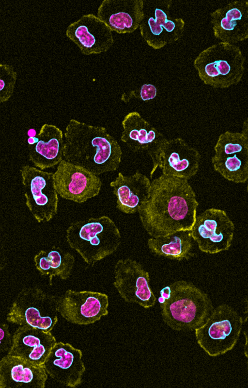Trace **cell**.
Returning <instances> with one entry per match:
<instances>
[{"label":"cell","instance_id":"e0dca14e","mask_svg":"<svg viewBox=\"0 0 248 388\" xmlns=\"http://www.w3.org/2000/svg\"><path fill=\"white\" fill-rule=\"evenodd\" d=\"M171 1H168L163 9L156 7L154 17L144 12L143 18L139 26L140 33L148 46L159 50L175 42L183 35L185 26L184 20L170 16L169 9Z\"/></svg>","mask_w":248,"mask_h":388},{"label":"cell","instance_id":"d6986e66","mask_svg":"<svg viewBox=\"0 0 248 388\" xmlns=\"http://www.w3.org/2000/svg\"><path fill=\"white\" fill-rule=\"evenodd\" d=\"M56 342L51 332L28 325L20 326L12 337L8 354L23 359L37 366H42Z\"/></svg>","mask_w":248,"mask_h":388},{"label":"cell","instance_id":"cb8c5ba5","mask_svg":"<svg viewBox=\"0 0 248 388\" xmlns=\"http://www.w3.org/2000/svg\"><path fill=\"white\" fill-rule=\"evenodd\" d=\"M122 125L123 131L121 139L134 152H147L149 154L165 138L137 112L128 113Z\"/></svg>","mask_w":248,"mask_h":388},{"label":"cell","instance_id":"8992f818","mask_svg":"<svg viewBox=\"0 0 248 388\" xmlns=\"http://www.w3.org/2000/svg\"><path fill=\"white\" fill-rule=\"evenodd\" d=\"M243 325L240 314L232 306L222 304L194 330L197 343L211 357L223 355L236 345Z\"/></svg>","mask_w":248,"mask_h":388},{"label":"cell","instance_id":"484cf974","mask_svg":"<svg viewBox=\"0 0 248 388\" xmlns=\"http://www.w3.org/2000/svg\"><path fill=\"white\" fill-rule=\"evenodd\" d=\"M147 246L154 254L171 260L182 261L194 254L189 231L179 232L163 237H151L148 239Z\"/></svg>","mask_w":248,"mask_h":388},{"label":"cell","instance_id":"3957f363","mask_svg":"<svg viewBox=\"0 0 248 388\" xmlns=\"http://www.w3.org/2000/svg\"><path fill=\"white\" fill-rule=\"evenodd\" d=\"M164 323L173 330H194L214 308L209 295L186 280H178L163 287L158 298Z\"/></svg>","mask_w":248,"mask_h":388},{"label":"cell","instance_id":"6da1fadb","mask_svg":"<svg viewBox=\"0 0 248 388\" xmlns=\"http://www.w3.org/2000/svg\"><path fill=\"white\" fill-rule=\"evenodd\" d=\"M198 205L187 180L162 174L151 182L148 197L138 212L147 233L156 238L189 231Z\"/></svg>","mask_w":248,"mask_h":388},{"label":"cell","instance_id":"f546056e","mask_svg":"<svg viewBox=\"0 0 248 388\" xmlns=\"http://www.w3.org/2000/svg\"><path fill=\"white\" fill-rule=\"evenodd\" d=\"M6 266V259L4 254L0 251V272Z\"/></svg>","mask_w":248,"mask_h":388},{"label":"cell","instance_id":"52a82bcc","mask_svg":"<svg viewBox=\"0 0 248 388\" xmlns=\"http://www.w3.org/2000/svg\"><path fill=\"white\" fill-rule=\"evenodd\" d=\"M58 299L40 288H25L12 304L6 320L20 326L28 325L51 332L58 320Z\"/></svg>","mask_w":248,"mask_h":388},{"label":"cell","instance_id":"7a4b0ae2","mask_svg":"<svg viewBox=\"0 0 248 388\" xmlns=\"http://www.w3.org/2000/svg\"><path fill=\"white\" fill-rule=\"evenodd\" d=\"M63 157L96 175L117 170L122 151L104 127L70 120L64 133Z\"/></svg>","mask_w":248,"mask_h":388},{"label":"cell","instance_id":"277c9868","mask_svg":"<svg viewBox=\"0 0 248 388\" xmlns=\"http://www.w3.org/2000/svg\"><path fill=\"white\" fill-rule=\"evenodd\" d=\"M66 239L70 248L90 266L113 254L121 243L118 226L107 216L72 222L66 229Z\"/></svg>","mask_w":248,"mask_h":388},{"label":"cell","instance_id":"603a6c76","mask_svg":"<svg viewBox=\"0 0 248 388\" xmlns=\"http://www.w3.org/2000/svg\"><path fill=\"white\" fill-rule=\"evenodd\" d=\"M150 185L149 178L138 171L130 176L119 172L110 183L117 199L116 207L127 214L137 212L148 197Z\"/></svg>","mask_w":248,"mask_h":388},{"label":"cell","instance_id":"f1b7e54d","mask_svg":"<svg viewBox=\"0 0 248 388\" xmlns=\"http://www.w3.org/2000/svg\"><path fill=\"white\" fill-rule=\"evenodd\" d=\"M12 337L9 325L0 323V353L8 352L12 346Z\"/></svg>","mask_w":248,"mask_h":388},{"label":"cell","instance_id":"30bf717a","mask_svg":"<svg viewBox=\"0 0 248 388\" xmlns=\"http://www.w3.org/2000/svg\"><path fill=\"white\" fill-rule=\"evenodd\" d=\"M212 158L214 170L236 184L248 179V135L227 131L219 136Z\"/></svg>","mask_w":248,"mask_h":388},{"label":"cell","instance_id":"9a60e30c","mask_svg":"<svg viewBox=\"0 0 248 388\" xmlns=\"http://www.w3.org/2000/svg\"><path fill=\"white\" fill-rule=\"evenodd\" d=\"M82 357L80 349L68 343L56 342L42 366L55 381L75 388L81 383L85 371Z\"/></svg>","mask_w":248,"mask_h":388},{"label":"cell","instance_id":"83f0119b","mask_svg":"<svg viewBox=\"0 0 248 388\" xmlns=\"http://www.w3.org/2000/svg\"><path fill=\"white\" fill-rule=\"evenodd\" d=\"M157 93L156 87L152 84H144L140 90H133L129 93H124L122 96V100L125 102H128L132 98H139L146 101L154 99Z\"/></svg>","mask_w":248,"mask_h":388},{"label":"cell","instance_id":"4dcf8cb0","mask_svg":"<svg viewBox=\"0 0 248 388\" xmlns=\"http://www.w3.org/2000/svg\"><path fill=\"white\" fill-rule=\"evenodd\" d=\"M248 120L246 119L244 122L243 128L242 133L245 135H248Z\"/></svg>","mask_w":248,"mask_h":388},{"label":"cell","instance_id":"7402d4cb","mask_svg":"<svg viewBox=\"0 0 248 388\" xmlns=\"http://www.w3.org/2000/svg\"><path fill=\"white\" fill-rule=\"evenodd\" d=\"M47 379L43 366L9 354L0 360V388H44Z\"/></svg>","mask_w":248,"mask_h":388},{"label":"cell","instance_id":"4316f807","mask_svg":"<svg viewBox=\"0 0 248 388\" xmlns=\"http://www.w3.org/2000/svg\"><path fill=\"white\" fill-rule=\"evenodd\" d=\"M17 79V73L11 65L0 64V103L12 97Z\"/></svg>","mask_w":248,"mask_h":388},{"label":"cell","instance_id":"44dd1931","mask_svg":"<svg viewBox=\"0 0 248 388\" xmlns=\"http://www.w3.org/2000/svg\"><path fill=\"white\" fill-rule=\"evenodd\" d=\"M143 17L142 0H104L97 10V17L112 32L120 34L134 32Z\"/></svg>","mask_w":248,"mask_h":388},{"label":"cell","instance_id":"ba28073f","mask_svg":"<svg viewBox=\"0 0 248 388\" xmlns=\"http://www.w3.org/2000/svg\"><path fill=\"white\" fill-rule=\"evenodd\" d=\"M20 172L29 211L38 222L50 221L57 213L59 202L53 173L29 165L22 166Z\"/></svg>","mask_w":248,"mask_h":388},{"label":"cell","instance_id":"4fadbf2b","mask_svg":"<svg viewBox=\"0 0 248 388\" xmlns=\"http://www.w3.org/2000/svg\"><path fill=\"white\" fill-rule=\"evenodd\" d=\"M108 298L99 292L66 290L58 297V313L67 321L78 325H88L108 315Z\"/></svg>","mask_w":248,"mask_h":388},{"label":"cell","instance_id":"2e32d148","mask_svg":"<svg viewBox=\"0 0 248 388\" xmlns=\"http://www.w3.org/2000/svg\"><path fill=\"white\" fill-rule=\"evenodd\" d=\"M66 35L87 55L106 52L114 43L111 30L93 14L84 15L71 23Z\"/></svg>","mask_w":248,"mask_h":388},{"label":"cell","instance_id":"7c38bea8","mask_svg":"<svg viewBox=\"0 0 248 388\" xmlns=\"http://www.w3.org/2000/svg\"><path fill=\"white\" fill-rule=\"evenodd\" d=\"M114 274L113 286L125 302L145 309L155 305L156 298L150 286L149 274L140 263L130 258L119 259Z\"/></svg>","mask_w":248,"mask_h":388},{"label":"cell","instance_id":"d4e9b609","mask_svg":"<svg viewBox=\"0 0 248 388\" xmlns=\"http://www.w3.org/2000/svg\"><path fill=\"white\" fill-rule=\"evenodd\" d=\"M33 260L40 274L48 277L50 285L54 277L62 280L68 279L75 264L73 254L57 246L41 250L35 255Z\"/></svg>","mask_w":248,"mask_h":388},{"label":"cell","instance_id":"9c48e42d","mask_svg":"<svg viewBox=\"0 0 248 388\" xmlns=\"http://www.w3.org/2000/svg\"><path fill=\"white\" fill-rule=\"evenodd\" d=\"M149 155L153 163L151 178L159 169L163 175L187 180L197 173L201 157L196 149L180 137L165 138Z\"/></svg>","mask_w":248,"mask_h":388},{"label":"cell","instance_id":"5bb4252c","mask_svg":"<svg viewBox=\"0 0 248 388\" xmlns=\"http://www.w3.org/2000/svg\"><path fill=\"white\" fill-rule=\"evenodd\" d=\"M58 165L53 179L62 198L81 203L99 194L102 182L98 175L64 159Z\"/></svg>","mask_w":248,"mask_h":388},{"label":"cell","instance_id":"5b68a950","mask_svg":"<svg viewBox=\"0 0 248 388\" xmlns=\"http://www.w3.org/2000/svg\"><path fill=\"white\" fill-rule=\"evenodd\" d=\"M245 57L235 44L219 42L202 51L194 61L201 80L215 88L239 83L245 70Z\"/></svg>","mask_w":248,"mask_h":388},{"label":"cell","instance_id":"ffe728a7","mask_svg":"<svg viewBox=\"0 0 248 388\" xmlns=\"http://www.w3.org/2000/svg\"><path fill=\"white\" fill-rule=\"evenodd\" d=\"M27 142L29 159L38 169L53 167L62 160L63 133L56 126L43 124L37 134L29 136Z\"/></svg>","mask_w":248,"mask_h":388},{"label":"cell","instance_id":"ac0fdd59","mask_svg":"<svg viewBox=\"0 0 248 388\" xmlns=\"http://www.w3.org/2000/svg\"><path fill=\"white\" fill-rule=\"evenodd\" d=\"M214 36L221 42L234 44L248 37V1H232L210 14Z\"/></svg>","mask_w":248,"mask_h":388},{"label":"cell","instance_id":"8fae6325","mask_svg":"<svg viewBox=\"0 0 248 388\" xmlns=\"http://www.w3.org/2000/svg\"><path fill=\"white\" fill-rule=\"evenodd\" d=\"M234 230V225L225 211L210 208L197 216L189 233L201 251L213 254L229 250Z\"/></svg>","mask_w":248,"mask_h":388}]
</instances>
